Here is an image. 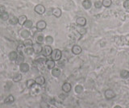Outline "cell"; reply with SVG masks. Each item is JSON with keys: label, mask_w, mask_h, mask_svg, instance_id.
I'll return each instance as SVG.
<instances>
[{"label": "cell", "mask_w": 129, "mask_h": 108, "mask_svg": "<svg viewBox=\"0 0 129 108\" xmlns=\"http://www.w3.org/2000/svg\"><path fill=\"white\" fill-rule=\"evenodd\" d=\"M62 90L63 91H64L65 93H69L70 90H71V85L69 83H64V84L62 86Z\"/></svg>", "instance_id": "13"}, {"label": "cell", "mask_w": 129, "mask_h": 108, "mask_svg": "<svg viewBox=\"0 0 129 108\" xmlns=\"http://www.w3.org/2000/svg\"><path fill=\"white\" fill-rule=\"evenodd\" d=\"M20 36H21V37L24 38V39H28L30 36V32L28 31V30H23L21 33H20Z\"/></svg>", "instance_id": "22"}, {"label": "cell", "mask_w": 129, "mask_h": 108, "mask_svg": "<svg viewBox=\"0 0 129 108\" xmlns=\"http://www.w3.org/2000/svg\"><path fill=\"white\" fill-rule=\"evenodd\" d=\"M32 25H33V23H32V20H27V21L24 23V27L28 28V29H30V28H32Z\"/></svg>", "instance_id": "24"}, {"label": "cell", "mask_w": 129, "mask_h": 108, "mask_svg": "<svg viewBox=\"0 0 129 108\" xmlns=\"http://www.w3.org/2000/svg\"><path fill=\"white\" fill-rule=\"evenodd\" d=\"M24 57L23 55H20V56H18V57H17L16 59V62L17 64H19V65H20V64L24 63Z\"/></svg>", "instance_id": "29"}, {"label": "cell", "mask_w": 129, "mask_h": 108, "mask_svg": "<svg viewBox=\"0 0 129 108\" xmlns=\"http://www.w3.org/2000/svg\"><path fill=\"white\" fill-rule=\"evenodd\" d=\"M17 57H18V52L16 51H12L9 53V58L11 60H16Z\"/></svg>", "instance_id": "12"}, {"label": "cell", "mask_w": 129, "mask_h": 108, "mask_svg": "<svg viewBox=\"0 0 129 108\" xmlns=\"http://www.w3.org/2000/svg\"><path fill=\"white\" fill-rule=\"evenodd\" d=\"M105 96L107 99H111V98H113L115 97V93H114V91H112L111 90H107V91L105 92Z\"/></svg>", "instance_id": "11"}, {"label": "cell", "mask_w": 129, "mask_h": 108, "mask_svg": "<svg viewBox=\"0 0 129 108\" xmlns=\"http://www.w3.org/2000/svg\"><path fill=\"white\" fill-rule=\"evenodd\" d=\"M124 7L126 9H129V0H125L124 3Z\"/></svg>", "instance_id": "35"}, {"label": "cell", "mask_w": 129, "mask_h": 108, "mask_svg": "<svg viewBox=\"0 0 129 108\" xmlns=\"http://www.w3.org/2000/svg\"><path fill=\"white\" fill-rule=\"evenodd\" d=\"M45 64H46V66L48 69H52L55 67V62H54V60L52 59L46 60Z\"/></svg>", "instance_id": "8"}, {"label": "cell", "mask_w": 129, "mask_h": 108, "mask_svg": "<svg viewBox=\"0 0 129 108\" xmlns=\"http://www.w3.org/2000/svg\"><path fill=\"white\" fill-rule=\"evenodd\" d=\"M15 102V98L13 97V95H9L6 98V99L4 100V103L6 104H11V103H13Z\"/></svg>", "instance_id": "15"}, {"label": "cell", "mask_w": 129, "mask_h": 108, "mask_svg": "<svg viewBox=\"0 0 129 108\" xmlns=\"http://www.w3.org/2000/svg\"><path fill=\"white\" fill-rule=\"evenodd\" d=\"M9 23L12 25H16V24H18V18H16V16H11L9 20Z\"/></svg>", "instance_id": "26"}, {"label": "cell", "mask_w": 129, "mask_h": 108, "mask_svg": "<svg viewBox=\"0 0 129 108\" xmlns=\"http://www.w3.org/2000/svg\"><path fill=\"white\" fill-rule=\"evenodd\" d=\"M36 41H37V43H42L43 41H44V36L42 35H40H40H38L37 36V37H36Z\"/></svg>", "instance_id": "33"}, {"label": "cell", "mask_w": 129, "mask_h": 108, "mask_svg": "<svg viewBox=\"0 0 129 108\" xmlns=\"http://www.w3.org/2000/svg\"><path fill=\"white\" fill-rule=\"evenodd\" d=\"M111 3H112L111 0H103V1L102 2V6H104L105 7H109L111 5Z\"/></svg>", "instance_id": "28"}, {"label": "cell", "mask_w": 129, "mask_h": 108, "mask_svg": "<svg viewBox=\"0 0 129 108\" xmlns=\"http://www.w3.org/2000/svg\"><path fill=\"white\" fill-rule=\"evenodd\" d=\"M52 75L53 76V77H59V76L60 75V69H58V68H53L52 70Z\"/></svg>", "instance_id": "17"}, {"label": "cell", "mask_w": 129, "mask_h": 108, "mask_svg": "<svg viewBox=\"0 0 129 108\" xmlns=\"http://www.w3.org/2000/svg\"><path fill=\"white\" fill-rule=\"evenodd\" d=\"M6 11V7H5V6H0V13H3V12H5Z\"/></svg>", "instance_id": "36"}, {"label": "cell", "mask_w": 129, "mask_h": 108, "mask_svg": "<svg viewBox=\"0 0 129 108\" xmlns=\"http://www.w3.org/2000/svg\"><path fill=\"white\" fill-rule=\"evenodd\" d=\"M22 78H23V76L21 73H16V74L14 75V77H13V81H14L15 82H19V81L22 80Z\"/></svg>", "instance_id": "20"}, {"label": "cell", "mask_w": 129, "mask_h": 108, "mask_svg": "<svg viewBox=\"0 0 129 108\" xmlns=\"http://www.w3.org/2000/svg\"><path fill=\"white\" fill-rule=\"evenodd\" d=\"M36 62L39 64H44V62H46V59L44 58V56H40V57H38L36 59Z\"/></svg>", "instance_id": "31"}, {"label": "cell", "mask_w": 129, "mask_h": 108, "mask_svg": "<svg viewBox=\"0 0 129 108\" xmlns=\"http://www.w3.org/2000/svg\"><path fill=\"white\" fill-rule=\"evenodd\" d=\"M29 69L30 67L28 63H22L20 65V69L23 73H27V72L29 70Z\"/></svg>", "instance_id": "7"}, {"label": "cell", "mask_w": 129, "mask_h": 108, "mask_svg": "<svg viewBox=\"0 0 129 108\" xmlns=\"http://www.w3.org/2000/svg\"><path fill=\"white\" fill-rule=\"evenodd\" d=\"M82 90H83V88H82V86H77L75 87V91L77 93V94H80V93L82 92Z\"/></svg>", "instance_id": "32"}, {"label": "cell", "mask_w": 129, "mask_h": 108, "mask_svg": "<svg viewBox=\"0 0 129 108\" xmlns=\"http://www.w3.org/2000/svg\"><path fill=\"white\" fill-rule=\"evenodd\" d=\"M120 77H122V78H128L129 77V72L128 70H122L120 73Z\"/></svg>", "instance_id": "27"}, {"label": "cell", "mask_w": 129, "mask_h": 108, "mask_svg": "<svg viewBox=\"0 0 129 108\" xmlns=\"http://www.w3.org/2000/svg\"><path fill=\"white\" fill-rule=\"evenodd\" d=\"M72 52L73 54L75 55H78L81 52V48L78 45H74V46L72 48Z\"/></svg>", "instance_id": "10"}, {"label": "cell", "mask_w": 129, "mask_h": 108, "mask_svg": "<svg viewBox=\"0 0 129 108\" xmlns=\"http://www.w3.org/2000/svg\"><path fill=\"white\" fill-rule=\"evenodd\" d=\"M35 84H36V81L32 80V79H29V80H28L27 82H26V86H27L28 89H31Z\"/></svg>", "instance_id": "23"}, {"label": "cell", "mask_w": 129, "mask_h": 108, "mask_svg": "<svg viewBox=\"0 0 129 108\" xmlns=\"http://www.w3.org/2000/svg\"><path fill=\"white\" fill-rule=\"evenodd\" d=\"M94 6H95L96 8H101L102 4V3L100 1H97V2L94 3Z\"/></svg>", "instance_id": "34"}, {"label": "cell", "mask_w": 129, "mask_h": 108, "mask_svg": "<svg viewBox=\"0 0 129 108\" xmlns=\"http://www.w3.org/2000/svg\"><path fill=\"white\" fill-rule=\"evenodd\" d=\"M36 84L39 85V86H42V85L44 84L45 82V79L43 76H39L36 78Z\"/></svg>", "instance_id": "9"}, {"label": "cell", "mask_w": 129, "mask_h": 108, "mask_svg": "<svg viewBox=\"0 0 129 108\" xmlns=\"http://www.w3.org/2000/svg\"><path fill=\"white\" fill-rule=\"evenodd\" d=\"M42 52H43L44 56H50V55L52 54V48H51V46H49V45H46V46H44V48H43Z\"/></svg>", "instance_id": "3"}, {"label": "cell", "mask_w": 129, "mask_h": 108, "mask_svg": "<svg viewBox=\"0 0 129 108\" xmlns=\"http://www.w3.org/2000/svg\"><path fill=\"white\" fill-rule=\"evenodd\" d=\"M24 52H25V54L28 55V56H31V55L34 53V50L33 48H32V47H26Z\"/></svg>", "instance_id": "19"}, {"label": "cell", "mask_w": 129, "mask_h": 108, "mask_svg": "<svg viewBox=\"0 0 129 108\" xmlns=\"http://www.w3.org/2000/svg\"><path fill=\"white\" fill-rule=\"evenodd\" d=\"M24 45L25 47H32L33 45V42H32V40H29V39H27L24 41Z\"/></svg>", "instance_id": "25"}, {"label": "cell", "mask_w": 129, "mask_h": 108, "mask_svg": "<svg viewBox=\"0 0 129 108\" xmlns=\"http://www.w3.org/2000/svg\"><path fill=\"white\" fill-rule=\"evenodd\" d=\"M46 26H47L46 22L44 21V20H40V21L37 22V24H36V28L38 30H40V31L44 30L45 28H46Z\"/></svg>", "instance_id": "5"}, {"label": "cell", "mask_w": 129, "mask_h": 108, "mask_svg": "<svg viewBox=\"0 0 129 108\" xmlns=\"http://www.w3.org/2000/svg\"><path fill=\"white\" fill-rule=\"evenodd\" d=\"M9 19V14L7 12H3V13H0V20L6 21Z\"/></svg>", "instance_id": "21"}, {"label": "cell", "mask_w": 129, "mask_h": 108, "mask_svg": "<svg viewBox=\"0 0 129 108\" xmlns=\"http://www.w3.org/2000/svg\"><path fill=\"white\" fill-rule=\"evenodd\" d=\"M114 108H121L120 107H119V106H116V107H115Z\"/></svg>", "instance_id": "37"}, {"label": "cell", "mask_w": 129, "mask_h": 108, "mask_svg": "<svg viewBox=\"0 0 129 108\" xmlns=\"http://www.w3.org/2000/svg\"><path fill=\"white\" fill-rule=\"evenodd\" d=\"M32 48H33L34 52H35L36 54H40L43 50L42 46H41V44L40 43L34 44L32 45Z\"/></svg>", "instance_id": "2"}, {"label": "cell", "mask_w": 129, "mask_h": 108, "mask_svg": "<svg viewBox=\"0 0 129 108\" xmlns=\"http://www.w3.org/2000/svg\"><path fill=\"white\" fill-rule=\"evenodd\" d=\"M27 17H26L25 16H20L18 18V24H20V25H24V23H25L26 21H27Z\"/></svg>", "instance_id": "18"}, {"label": "cell", "mask_w": 129, "mask_h": 108, "mask_svg": "<svg viewBox=\"0 0 129 108\" xmlns=\"http://www.w3.org/2000/svg\"><path fill=\"white\" fill-rule=\"evenodd\" d=\"M45 41H46V43L48 44H51L53 43V38L50 36H48L45 38Z\"/></svg>", "instance_id": "30"}, {"label": "cell", "mask_w": 129, "mask_h": 108, "mask_svg": "<svg viewBox=\"0 0 129 108\" xmlns=\"http://www.w3.org/2000/svg\"><path fill=\"white\" fill-rule=\"evenodd\" d=\"M76 23H77V25L81 26V27H83V26L86 25V18H84V17H78V18L77 19V20H76Z\"/></svg>", "instance_id": "6"}, {"label": "cell", "mask_w": 129, "mask_h": 108, "mask_svg": "<svg viewBox=\"0 0 129 108\" xmlns=\"http://www.w3.org/2000/svg\"><path fill=\"white\" fill-rule=\"evenodd\" d=\"M61 58V52L59 49H55L51 54V59L53 60H59Z\"/></svg>", "instance_id": "1"}, {"label": "cell", "mask_w": 129, "mask_h": 108, "mask_svg": "<svg viewBox=\"0 0 129 108\" xmlns=\"http://www.w3.org/2000/svg\"><path fill=\"white\" fill-rule=\"evenodd\" d=\"M35 11L39 15H43L45 12V7L41 4H38L35 7Z\"/></svg>", "instance_id": "4"}, {"label": "cell", "mask_w": 129, "mask_h": 108, "mask_svg": "<svg viewBox=\"0 0 129 108\" xmlns=\"http://www.w3.org/2000/svg\"><path fill=\"white\" fill-rule=\"evenodd\" d=\"M91 2L90 0H84L82 2V6L85 9H90L91 7Z\"/></svg>", "instance_id": "16"}, {"label": "cell", "mask_w": 129, "mask_h": 108, "mask_svg": "<svg viewBox=\"0 0 129 108\" xmlns=\"http://www.w3.org/2000/svg\"><path fill=\"white\" fill-rule=\"evenodd\" d=\"M52 15L56 17V18H59L61 16V11H60V9L59 8H54L52 9Z\"/></svg>", "instance_id": "14"}]
</instances>
